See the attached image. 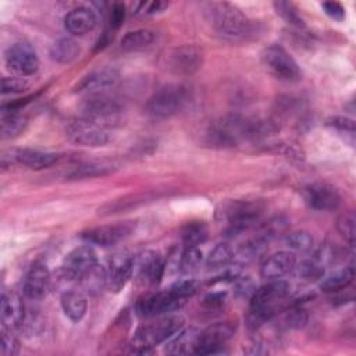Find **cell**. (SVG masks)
Returning a JSON list of instances; mask_svg holds the SVG:
<instances>
[{
    "label": "cell",
    "instance_id": "obj_31",
    "mask_svg": "<svg viewBox=\"0 0 356 356\" xmlns=\"http://www.w3.org/2000/svg\"><path fill=\"white\" fill-rule=\"evenodd\" d=\"M182 242L186 248L197 246L204 242L207 236V228L203 221H191L182 228Z\"/></svg>",
    "mask_w": 356,
    "mask_h": 356
},
{
    "label": "cell",
    "instance_id": "obj_7",
    "mask_svg": "<svg viewBox=\"0 0 356 356\" xmlns=\"http://www.w3.org/2000/svg\"><path fill=\"white\" fill-rule=\"evenodd\" d=\"M67 136L71 142L81 146L99 147L108 143L110 136L103 125L93 122L86 118H79L72 121L67 127Z\"/></svg>",
    "mask_w": 356,
    "mask_h": 356
},
{
    "label": "cell",
    "instance_id": "obj_10",
    "mask_svg": "<svg viewBox=\"0 0 356 356\" xmlns=\"http://www.w3.org/2000/svg\"><path fill=\"white\" fill-rule=\"evenodd\" d=\"M121 108L122 107L115 97L108 96L103 92H99V93H92L88 99L83 100L81 106V114H82V118L100 124L120 114Z\"/></svg>",
    "mask_w": 356,
    "mask_h": 356
},
{
    "label": "cell",
    "instance_id": "obj_44",
    "mask_svg": "<svg viewBox=\"0 0 356 356\" xmlns=\"http://www.w3.org/2000/svg\"><path fill=\"white\" fill-rule=\"evenodd\" d=\"M321 8L334 21L341 22L345 19V8L338 1H324V3H321Z\"/></svg>",
    "mask_w": 356,
    "mask_h": 356
},
{
    "label": "cell",
    "instance_id": "obj_19",
    "mask_svg": "<svg viewBox=\"0 0 356 356\" xmlns=\"http://www.w3.org/2000/svg\"><path fill=\"white\" fill-rule=\"evenodd\" d=\"M295 266H296L295 253L288 250H281L268 256L263 261L260 267V275L264 280H278L289 274L292 270H295Z\"/></svg>",
    "mask_w": 356,
    "mask_h": 356
},
{
    "label": "cell",
    "instance_id": "obj_25",
    "mask_svg": "<svg viewBox=\"0 0 356 356\" xmlns=\"http://www.w3.org/2000/svg\"><path fill=\"white\" fill-rule=\"evenodd\" d=\"M61 307L64 314L74 323L81 321L88 310L86 298L76 291H67L61 295Z\"/></svg>",
    "mask_w": 356,
    "mask_h": 356
},
{
    "label": "cell",
    "instance_id": "obj_38",
    "mask_svg": "<svg viewBox=\"0 0 356 356\" xmlns=\"http://www.w3.org/2000/svg\"><path fill=\"white\" fill-rule=\"evenodd\" d=\"M337 229L338 232L348 241L350 245L355 242L356 235V218L352 211H346L341 214L337 220Z\"/></svg>",
    "mask_w": 356,
    "mask_h": 356
},
{
    "label": "cell",
    "instance_id": "obj_1",
    "mask_svg": "<svg viewBox=\"0 0 356 356\" xmlns=\"http://www.w3.org/2000/svg\"><path fill=\"white\" fill-rule=\"evenodd\" d=\"M209 11L218 35L231 43L246 42L254 32L252 21L229 3H213Z\"/></svg>",
    "mask_w": 356,
    "mask_h": 356
},
{
    "label": "cell",
    "instance_id": "obj_27",
    "mask_svg": "<svg viewBox=\"0 0 356 356\" xmlns=\"http://www.w3.org/2000/svg\"><path fill=\"white\" fill-rule=\"evenodd\" d=\"M154 38L156 35L150 29H145V28L135 29V31L127 32L122 36L120 46L125 51H139L149 47L154 42Z\"/></svg>",
    "mask_w": 356,
    "mask_h": 356
},
{
    "label": "cell",
    "instance_id": "obj_23",
    "mask_svg": "<svg viewBox=\"0 0 356 356\" xmlns=\"http://www.w3.org/2000/svg\"><path fill=\"white\" fill-rule=\"evenodd\" d=\"M97 18L93 10L85 6L72 8L64 18V28L72 35H85L96 26Z\"/></svg>",
    "mask_w": 356,
    "mask_h": 356
},
{
    "label": "cell",
    "instance_id": "obj_32",
    "mask_svg": "<svg viewBox=\"0 0 356 356\" xmlns=\"http://www.w3.org/2000/svg\"><path fill=\"white\" fill-rule=\"evenodd\" d=\"M114 168L110 164L103 163H88L76 167L72 172H70V179H83V178H93V177H103L113 172Z\"/></svg>",
    "mask_w": 356,
    "mask_h": 356
},
{
    "label": "cell",
    "instance_id": "obj_4",
    "mask_svg": "<svg viewBox=\"0 0 356 356\" xmlns=\"http://www.w3.org/2000/svg\"><path fill=\"white\" fill-rule=\"evenodd\" d=\"M191 99V90L181 83H168L156 90L147 100L146 113L157 120L170 118L185 108Z\"/></svg>",
    "mask_w": 356,
    "mask_h": 356
},
{
    "label": "cell",
    "instance_id": "obj_29",
    "mask_svg": "<svg viewBox=\"0 0 356 356\" xmlns=\"http://www.w3.org/2000/svg\"><path fill=\"white\" fill-rule=\"evenodd\" d=\"M26 118L15 111H4L1 118V136L3 139H13L21 135L26 128Z\"/></svg>",
    "mask_w": 356,
    "mask_h": 356
},
{
    "label": "cell",
    "instance_id": "obj_21",
    "mask_svg": "<svg viewBox=\"0 0 356 356\" xmlns=\"http://www.w3.org/2000/svg\"><path fill=\"white\" fill-rule=\"evenodd\" d=\"M118 81V72L114 68H99L85 75L81 82L75 86V92L99 93Z\"/></svg>",
    "mask_w": 356,
    "mask_h": 356
},
{
    "label": "cell",
    "instance_id": "obj_45",
    "mask_svg": "<svg viewBox=\"0 0 356 356\" xmlns=\"http://www.w3.org/2000/svg\"><path fill=\"white\" fill-rule=\"evenodd\" d=\"M254 291H256V285H254V282L249 277L241 278L235 284V292L241 298H249L250 299L253 296Z\"/></svg>",
    "mask_w": 356,
    "mask_h": 356
},
{
    "label": "cell",
    "instance_id": "obj_18",
    "mask_svg": "<svg viewBox=\"0 0 356 356\" xmlns=\"http://www.w3.org/2000/svg\"><path fill=\"white\" fill-rule=\"evenodd\" d=\"M25 307L22 299L14 292H3L0 303V317L3 328L17 330L21 328L25 318Z\"/></svg>",
    "mask_w": 356,
    "mask_h": 356
},
{
    "label": "cell",
    "instance_id": "obj_41",
    "mask_svg": "<svg viewBox=\"0 0 356 356\" xmlns=\"http://www.w3.org/2000/svg\"><path fill=\"white\" fill-rule=\"evenodd\" d=\"M170 289L179 298L188 299L197 291V285L193 280H181V281H177L174 285H171Z\"/></svg>",
    "mask_w": 356,
    "mask_h": 356
},
{
    "label": "cell",
    "instance_id": "obj_20",
    "mask_svg": "<svg viewBox=\"0 0 356 356\" xmlns=\"http://www.w3.org/2000/svg\"><path fill=\"white\" fill-rule=\"evenodd\" d=\"M58 154L36 149H14L10 153V161L31 170H43L53 165Z\"/></svg>",
    "mask_w": 356,
    "mask_h": 356
},
{
    "label": "cell",
    "instance_id": "obj_8",
    "mask_svg": "<svg viewBox=\"0 0 356 356\" xmlns=\"http://www.w3.org/2000/svg\"><path fill=\"white\" fill-rule=\"evenodd\" d=\"M185 302L186 299L179 298L171 289H168L147 295L143 299H140L136 303V312L139 316L157 317L181 309Z\"/></svg>",
    "mask_w": 356,
    "mask_h": 356
},
{
    "label": "cell",
    "instance_id": "obj_36",
    "mask_svg": "<svg viewBox=\"0 0 356 356\" xmlns=\"http://www.w3.org/2000/svg\"><path fill=\"white\" fill-rule=\"evenodd\" d=\"M298 271V275L305 281H316L323 278L324 275V264H321L317 259L306 260L299 264V267H295Z\"/></svg>",
    "mask_w": 356,
    "mask_h": 356
},
{
    "label": "cell",
    "instance_id": "obj_11",
    "mask_svg": "<svg viewBox=\"0 0 356 356\" xmlns=\"http://www.w3.org/2000/svg\"><path fill=\"white\" fill-rule=\"evenodd\" d=\"M6 65L10 71L15 72L17 75L29 76L38 71L39 58L31 44L18 42L7 49Z\"/></svg>",
    "mask_w": 356,
    "mask_h": 356
},
{
    "label": "cell",
    "instance_id": "obj_28",
    "mask_svg": "<svg viewBox=\"0 0 356 356\" xmlns=\"http://www.w3.org/2000/svg\"><path fill=\"white\" fill-rule=\"evenodd\" d=\"M355 278V270L353 267H345L341 268L330 275H327L320 282V289L324 292H337L341 289H345L352 284Z\"/></svg>",
    "mask_w": 356,
    "mask_h": 356
},
{
    "label": "cell",
    "instance_id": "obj_33",
    "mask_svg": "<svg viewBox=\"0 0 356 356\" xmlns=\"http://www.w3.org/2000/svg\"><path fill=\"white\" fill-rule=\"evenodd\" d=\"M202 264V252L197 249V246L185 248L179 257V270L184 274H192L199 270Z\"/></svg>",
    "mask_w": 356,
    "mask_h": 356
},
{
    "label": "cell",
    "instance_id": "obj_35",
    "mask_svg": "<svg viewBox=\"0 0 356 356\" xmlns=\"http://www.w3.org/2000/svg\"><path fill=\"white\" fill-rule=\"evenodd\" d=\"M273 6H274L277 14L281 15L286 21V24H289L292 26H296V28H303L305 26V22H303L302 17L299 15L298 8L292 3L274 1Z\"/></svg>",
    "mask_w": 356,
    "mask_h": 356
},
{
    "label": "cell",
    "instance_id": "obj_2",
    "mask_svg": "<svg viewBox=\"0 0 356 356\" xmlns=\"http://www.w3.org/2000/svg\"><path fill=\"white\" fill-rule=\"evenodd\" d=\"M264 134V127L259 121H252L241 115H228L217 121L210 132L209 142L218 147H231L248 139H256Z\"/></svg>",
    "mask_w": 356,
    "mask_h": 356
},
{
    "label": "cell",
    "instance_id": "obj_47",
    "mask_svg": "<svg viewBox=\"0 0 356 356\" xmlns=\"http://www.w3.org/2000/svg\"><path fill=\"white\" fill-rule=\"evenodd\" d=\"M224 296H225V293H222V292L210 293L204 298V303L207 306H220L224 302Z\"/></svg>",
    "mask_w": 356,
    "mask_h": 356
},
{
    "label": "cell",
    "instance_id": "obj_34",
    "mask_svg": "<svg viewBox=\"0 0 356 356\" xmlns=\"http://www.w3.org/2000/svg\"><path fill=\"white\" fill-rule=\"evenodd\" d=\"M79 281H81V284H82V286L86 292L95 293L96 291L100 289V286H103V285L106 286V271H104V268H102L96 264Z\"/></svg>",
    "mask_w": 356,
    "mask_h": 356
},
{
    "label": "cell",
    "instance_id": "obj_30",
    "mask_svg": "<svg viewBox=\"0 0 356 356\" xmlns=\"http://www.w3.org/2000/svg\"><path fill=\"white\" fill-rule=\"evenodd\" d=\"M234 250L232 248L225 243H217L209 253L207 260H206V266L211 270H217V268H222L225 266H228L232 260H234Z\"/></svg>",
    "mask_w": 356,
    "mask_h": 356
},
{
    "label": "cell",
    "instance_id": "obj_22",
    "mask_svg": "<svg viewBox=\"0 0 356 356\" xmlns=\"http://www.w3.org/2000/svg\"><path fill=\"white\" fill-rule=\"evenodd\" d=\"M50 285V273L44 264H33L25 275L22 291L29 299H40Z\"/></svg>",
    "mask_w": 356,
    "mask_h": 356
},
{
    "label": "cell",
    "instance_id": "obj_48",
    "mask_svg": "<svg viewBox=\"0 0 356 356\" xmlns=\"http://www.w3.org/2000/svg\"><path fill=\"white\" fill-rule=\"evenodd\" d=\"M168 4L167 3H164V1H153V3H150L149 4V7H147V14H154V13H160V11H163L165 7H167Z\"/></svg>",
    "mask_w": 356,
    "mask_h": 356
},
{
    "label": "cell",
    "instance_id": "obj_39",
    "mask_svg": "<svg viewBox=\"0 0 356 356\" xmlns=\"http://www.w3.org/2000/svg\"><path fill=\"white\" fill-rule=\"evenodd\" d=\"M1 355L3 356H14L19 350V342L13 334V330L3 328L1 331Z\"/></svg>",
    "mask_w": 356,
    "mask_h": 356
},
{
    "label": "cell",
    "instance_id": "obj_14",
    "mask_svg": "<svg viewBox=\"0 0 356 356\" xmlns=\"http://www.w3.org/2000/svg\"><path fill=\"white\" fill-rule=\"evenodd\" d=\"M97 264V257L92 246L81 245L72 249L63 260V273L70 280H81Z\"/></svg>",
    "mask_w": 356,
    "mask_h": 356
},
{
    "label": "cell",
    "instance_id": "obj_16",
    "mask_svg": "<svg viewBox=\"0 0 356 356\" xmlns=\"http://www.w3.org/2000/svg\"><path fill=\"white\" fill-rule=\"evenodd\" d=\"M164 261L159 253L154 250H146L134 257V271L135 278L140 284L152 285L157 284L164 273Z\"/></svg>",
    "mask_w": 356,
    "mask_h": 356
},
{
    "label": "cell",
    "instance_id": "obj_12",
    "mask_svg": "<svg viewBox=\"0 0 356 356\" xmlns=\"http://www.w3.org/2000/svg\"><path fill=\"white\" fill-rule=\"evenodd\" d=\"M305 203L317 211H331L341 204V195L335 186L325 182H313L302 189Z\"/></svg>",
    "mask_w": 356,
    "mask_h": 356
},
{
    "label": "cell",
    "instance_id": "obj_13",
    "mask_svg": "<svg viewBox=\"0 0 356 356\" xmlns=\"http://www.w3.org/2000/svg\"><path fill=\"white\" fill-rule=\"evenodd\" d=\"M132 231L134 224L131 221H125L89 228L81 234V238L85 239L88 243L107 248L124 241L127 236L131 235Z\"/></svg>",
    "mask_w": 356,
    "mask_h": 356
},
{
    "label": "cell",
    "instance_id": "obj_40",
    "mask_svg": "<svg viewBox=\"0 0 356 356\" xmlns=\"http://www.w3.org/2000/svg\"><path fill=\"white\" fill-rule=\"evenodd\" d=\"M28 88V82L21 76H6L1 79V93H21Z\"/></svg>",
    "mask_w": 356,
    "mask_h": 356
},
{
    "label": "cell",
    "instance_id": "obj_42",
    "mask_svg": "<svg viewBox=\"0 0 356 356\" xmlns=\"http://www.w3.org/2000/svg\"><path fill=\"white\" fill-rule=\"evenodd\" d=\"M307 323V313L302 307H293L286 314V324L292 328H302Z\"/></svg>",
    "mask_w": 356,
    "mask_h": 356
},
{
    "label": "cell",
    "instance_id": "obj_43",
    "mask_svg": "<svg viewBox=\"0 0 356 356\" xmlns=\"http://www.w3.org/2000/svg\"><path fill=\"white\" fill-rule=\"evenodd\" d=\"M327 125L332 127V128H335L338 131L349 132L350 135H353V132H355V121L352 118H348V117H342V115L330 117L327 120Z\"/></svg>",
    "mask_w": 356,
    "mask_h": 356
},
{
    "label": "cell",
    "instance_id": "obj_15",
    "mask_svg": "<svg viewBox=\"0 0 356 356\" xmlns=\"http://www.w3.org/2000/svg\"><path fill=\"white\" fill-rule=\"evenodd\" d=\"M203 50L195 44H185L174 49L168 57L172 72L178 75H192L200 70L203 64Z\"/></svg>",
    "mask_w": 356,
    "mask_h": 356
},
{
    "label": "cell",
    "instance_id": "obj_6",
    "mask_svg": "<svg viewBox=\"0 0 356 356\" xmlns=\"http://www.w3.org/2000/svg\"><path fill=\"white\" fill-rule=\"evenodd\" d=\"M264 206L259 200H243L231 203L224 214L228 221V231L231 234H238L250 228L256 221H259Z\"/></svg>",
    "mask_w": 356,
    "mask_h": 356
},
{
    "label": "cell",
    "instance_id": "obj_37",
    "mask_svg": "<svg viewBox=\"0 0 356 356\" xmlns=\"http://www.w3.org/2000/svg\"><path fill=\"white\" fill-rule=\"evenodd\" d=\"M288 248L296 252H307L313 248V236L307 231H293L285 238Z\"/></svg>",
    "mask_w": 356,
    "mask_h": 356
},
{
    "label": "cell",
    "instance_id": "obj_5",
    "mask_svg": "<svg viewBox=\"0 0 356 356\" xmlns=\"http://www.w3.org/2000/svg\"><path fill=\"white\" fill-rule=\"evenodd\" d=\"M263 63L268 72L280 81L298 82L302 78V71L295 58L278 44H271L263 51Z\"/></svg>",
    "mask_w": 356,
    "mask_h": 356
},
{
    "label": "cell",
    "instance_id": "obj_3",
    "mask_svg": "<svg viewBox=\"0 0 356 356\" xmlns=\"http://www.w3.org/2000/svg\"><path fill=\"white\" fill-rule=\"evenodd\" d=\"M184 325V320L179 316H164L153 321L142 324L131 342V350L134 353H149L150 349L177 334Z\"/></svg>",
    "mask_w": 356,
    "mask_h": 356
},
{
    "label": "cell",
    "instance_id": "obj_9",
    "mask_svg": "<svg viewBox=\"0 0 356 356\" xmlns=\"http://www.w3.org/2000/svg\"><path fill=\"white\" fill-rule=\"evenodd\" d=\"M234 334V325L229 321L216 323L199 332L196 355H218L225 352V343Z\"/></svg>",
    "mask_w": 356,
    "mask_h": 356
},
{
    "label": "cell",
    "instance_id": "obj_17",
    "mask_svg": "<svg viewBox=\"0 0 356 356\" xmlns=\"http://www.w3.org/2000/svg\"><path fill=\"white\" fill-rule=\"evenodd\" d=\"M104 271L106 288L111 292H120L132 277L134 257L124 253H117L110 257Z\"/></svg>",
    "mask_w": 356,
    "mask_h": 356
},
{
    "label": "cell",
    "instance_id": "obj_26",
    "mask_svg": "<svg viewBox=\"0 0 356 356\" xmlns=\"http://www.w3.org/2000/svg\"><path fill=\"white\" fill-rule=\"evenodd\" d=\"M79 44L72 38H60L50 47V57L60 64H70L79 56Z\"/></svg>",
    "mask_w": 356,
    "mask_h": 356
},
{
    "label": "cell",
    "instance_id": "obj_46",
    "mask_svg": "<svg viewBox=\"0 0 356 356\" xmlns=\"http://www.w3.org/2000/svg\"><path fill=\"white\" fill-rule=\"evenodd\" d=\"M124 18H125V6L122 3L113 4L111 11H110V18H108L110 28L118 29L124 21Z\"/></svg>",
    "mask_w": 356,
    "mask_h": 356
},
{
    "label": "cell",
    "instance_id": "obj_24",
    "mask_svg": "<svg viewBox=\"0 0 356 356\" xmlns=\"http://www.w3.org/2000/svg\"><path fill=\"white\" fill-rule=\"evenodd\" d=\"M199 339V331L195 328L179 330L174 334L170 341L167 342L164 350L170 355H185V353H195L196 345Z\"/></svg>",
    "mask_w": 356,
    "mask_h": 356
}]
</instances>
